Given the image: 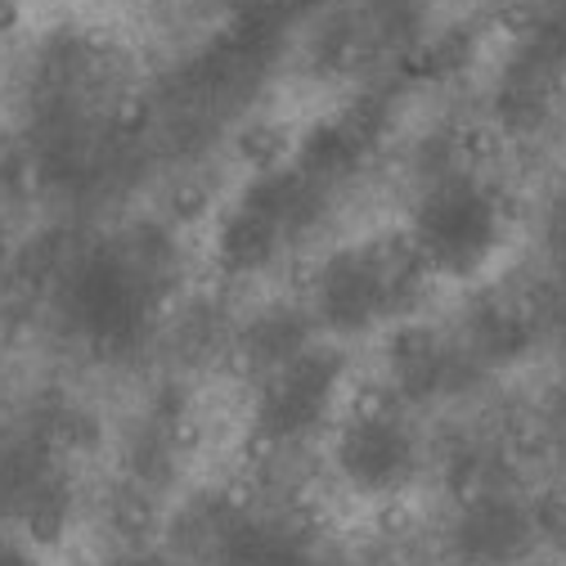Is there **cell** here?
<instances>
[{"mask_svg": "<svg viewBox=\"0 0 566 566\" xmlns=\"http://www.w3.org/2000/svg\"><path fill=\"white\" fill-rule=\"evenodd\" d=\"M531 548L535 522L509 494H476L454 517V553L468 566H517Z\"/></svg>", "mask_w": 566, "mask_h": 566, "instance_id": "obj_3", "label": "cell"}, {"mask_svg": "<svg viewBox=\"0 0 566 566\" xmlns=\"http://www.w3.org/2000/svg\"><path fill=\"white\" fill-rule=\"evenodd\" d=\"M0 566H32V557L19 539H0Z\"/></svg>", "mask_w": 566, "mask_h": 566, "instance_id": "obj_5", "label": "cell"}, {"mask_svg": "<svg viewBox=\"0 0 566 566\" xmlns=\"http://www.w3.org/2000/svg\"><path fill=\"white\" fill-rule=\"evenodd\" d=\"M342 356L328 346H315L311 337L261 374V391H256V413L252 428L265 446H293L306 441L311 432H319V422L328 418L337 387H342Z\"/></svg>", "mask_w": 566, "mask_h": 566, "instance_id": "obj_1", "label": "cell"}, {"mask_svg": "<svg viewBox=\"0 0 566 566\" xmlns=\"http://www.w3.org/2000/svg\"><path fill=\"white\" fill-rule=\"evenodd\" d=\"M104 566H163V557H154V553H122V557H113Z\"/></svg>", "mask_w": 566, "mask_h": 566, "instance_id": "obj_6", "label": "cell"}, {"mask_svg": "<svg viewBox=\"0 0 566 566\" xmlns=\"http://www.w3.org/2000/svg\"><path fill=\"white\" fill-rule=\"evenodd\" d=\"M337 472L360 494H396L418 472V437L387 409L356 413L337 437Z\"/></svg>", "mask_w": 566, "mask_h": 566, "instance_id": "obj_2", "label": "cell"}, {"mask_svg": "<svg viewBox=\"0 0 566 566\" xmlns=\"http://www.w3.org/2000/svg\"><path fill=\"white\" fill-rule=\"evenodd\" d=\"M226 566H324L302 539L265 522H239L226 535Z\"/></svg>", "mask_w": 566, "mask_h": 566, "instance_id": "obj_4", "label": "cell"}]
</instances>
